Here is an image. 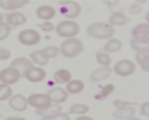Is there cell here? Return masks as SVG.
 I'll return each mask as SVG.
<instances>
[{
	"label": "cell",
	"instance_id": "d590c367",
	"mask_svg": "<svg viewBox=\"0 0 149 120\" xmlns=\"http://www.w3.org/2000/svg\"><path fill=\"white\" fill-rule=\"evenodd\" d=\"M11 56V52L10 50L8 49H4V48H0V61H6L8 60Z\"/></svg>",
	"mask_w": 149,
	"mask_h": 120
},
{
	"label": "cell",
	"instance_id": "9a60e30c",
	"mask_svg": "<svg viewBox=\"0 0 149 120\" xmlns=\"http://www.w3.org/2000/svg\"><path fill=\"white\" fill-rule=\"evenodd\" d=\"M36 14L38 19L45 22H49V20L53 19L55 17L56 10L49 5H42L36 8Z\"/></svg>",
	"mask_w": 149,
	"mask_h": 120
},
{
	"label": "cell",
	"instance_id": "7c38bea8",
	"mask_svg": "<svg viewBox=\"0 0 149 120\" xmlns=\"http://www.w3.org/2000/svg\"><path fill=\"white\" fill-rule=\"evenodd\" d=\"M68 95L69 94L66 90L63 87H54V89H49L47 93V96L49 97L51 103L55 104L64 103L68 99Z\"/></svg>",
	"mask_w": 149,
	"mask_h": 120
},
{
	"label": "cell",
	"instance_id": "ffe728a7",
	"mask_svg": "<svg viewBox=\"0 0 149 120\" xmlns=\"http://www.w3.org/2000/svg\"><path fill=\"white\" fill-rule=\"evenodd\" d=\"M136 114V110L132 106H128L121 109H116L113 113L114 117L121 119V120H128L130 118L133 117Z\"/></svg>",
	"mask_w": 149,
	"mask_h": 120
},
{
	"label": "cell",
	"instance_id": "f35d334b",
	"mask_svg": "<svg viewBox=\"0 0 149 120\" xmlns=\"http://www.w3.org/2000/svg\"><path fill=\"white\" fill-rule=\"evenodd\" d=\"M74 120H94L92 117H87V115H80V117H78L77 118H76Z\"/></svg>",
	"mask_w": 149,
	"mask_h": 120
},
{
	"label": "cell",
	"instance_id": "5b68a950",
	"mask_svg": "<svg viewBox=\"0 0 149 120\" xmlns=\"http://www.w3.org/2000/svg\"><path fill=\"white\" fill-rule=\"evenodd\" d=\"M18 40L23 46L32 47V46H36L40 42L41 35L35 29H24L19 33Z\"/></svg>",
	"mask_w": 149,
	"mask_h": 120
},
{
	"label": "cell",
	"instance_id": "52a82bcc",
	"mask_svg": "<svg viewBox=\"0 0 149 120\" xmlns=\"http://www.w3.org/2000/svg\"><path fill=\"white\" fill-rule=\"evenodd\" d=\"M135 70H136V65L135 63L132 61V60L124 59L120 60L115 64L113 71L116 76H121V77H127L132 76L134 74Z\"/></svg>",
	"mask_w": 149,
	"mask_h": 120
},
{
	"label": "cell",
	"instance_id": "4fadbf2b",
	"mask_svg": "<svg viewBox=\"0 0 149 120\" xmlns=\"http://www.w3.org/2000/svg\"><path fill=\"white\" fill-rule=\"evenodd\" d=\"M47 76V73L41 67L33 66L25 74L24 77L31 83H39L43 81Z\"/></svg>",
	"mask_w": 149,
	"mask_h": 120
},
{
	"label": "cell",
	"instance_id": "603a6c76",
	"mask_svg": "<svg viewBox=\"0 0 149 120\" xmlns=\"http://www.w3.org/2000/svg\"><path fill=\"white\" fill-rule=\"evenodd\" d=\"M128 22V18L125 16L124 13L122 12H115L113 13L108 20V24L112 26H123L125 24H127Z\"/></svg>",
	"mask_w": 149,
	"mask_h": 120
},
{
	"label": "cell",
	"instance_id": "d4e9b609",
	"mask_svg": "<svg viewBox=\"0 0 149 120\" xmlns=\"http://www.w3.org/2000/svg\"><path fill=\"white\" fill-rule=\"evenodd\" d=\"M90 111V107L87 104L84 103H74L70 107L69 114H80L84 115Z\"/></svg>",
	"mask_w": 149,
	"mask_h": 120
},
{
	"label": "cell",
	"instance_id": "f546056e",
	"mask_svg": "<svg viewBox=\"0 0 149 120\" xmlns=\"http://www.w3.org/2000/svg\"><path fill=\"white\" fill-rule=\"evenodd\" d=\"M115 90V86L113 84H107L102 87L100 94L96 96V98H100V100L107 98L110 94H112Z\"/></svg>",
	"mask_w": 149,
	"mask_h": 120
},
{
	"label": "cell",
	"instance_id": "b9f144b4",
	"mask_svg": "<svg viewBox=\"0 0 149 120\" xmlns=\"http://www.w3.org/2000/svg\"><path fill=\"white\" fill-rule=\"evenodd\" d=\"M0 22H3V15L1 12H0Z\"/></svg>",
	"mask_w": 149,
	"mask_h": 120
},
{
	"label": "cell",
	"instance_id": "277c9868",
	"mask_svg": "<svg viewBox=\"0 0 149 120\" xmlns=\"http://www.w3.org/2000/svg\"><path fill=\"white\" fill-rule=\"evenodd\" d=\"M60 5V13L63 17L67 18L70 21L76 19L81 14L82 8L81 6L76 1H59Z\"/></svg>",
	"mask_w": 149,
	"mask_h": 120
},
{
	"label": "cell",
	"instance_id": "4dcf8cb0",
	"mask_svg": "<svg viewBox=\"0 0 149 120\" xmlns=\"http://www.w3.org/2000/svg\"><path fill=\"white\" fill-rule=\"evenodd\" d=\"M40 120H71V118H70L68 114L60 112L50 115H47V117H43Z\"/></svg>",
	"mask_w": 149,
	"mask_h": 120
},
{
	"label": "cell",
	"instance_id": "7402d4cb",
	"mask_svg": "<svg viewBox=\"0 0 149 120\" xmlns=\"http://www.w3.org/2000/svg\"><path fill=\"white\" fill-rule=\"evenodd\" d=\"M71 73L66 69H60L57 70L53 75V79L58 84H67L71 80Z\"/></svg>",
	"mask_w": 149,
	"mask_h": 120
},
{
	"label": "cell",
	"instance_id": "ac0fdd59",
	"mask_svg": "<svg viewBox=\"0 0 149 120\" xmlns=\"http://www.w3.org/2000/svg\"><path fill=\"white\" fill-rule=\"evenodd\" d=\"M135 61L146 73L149 72V49L143 50L135 54Z\"/></svg>",
	"mask_w": 149,
	"mask_h": 120
},
{
	"label": "cell",
	"instance_id": "ba28073f",
	"mask_svg": "<svg viewBox=\"0 0 149 120\" xmlns=\"http://www.w3.org/2000/svg\"><path fill=\"white\" fill-rule=\"evenodd\" d=\"M130 35L133 40L144 45H149V24L147 22L135 25L132 29Z\"/></svg>",
	"mask_w": 149,
	"mask_h": 120
},
{
	"label": "cell",
	"instance_id": "d6986e66",
	"mask_svg": "<svg viewBox=\"0 0 149 120\" xmlns=\"http://www.w3.org/2000/svg\"><path fill=\"white\" fill-rule=\"evenodd\" d=\"M85 89V84L84 82L79 79H73L70 80L65 87V90L68 94H78L82 92Z\"/></svg>",
	"mask_w": 149,
	"mask_h": 120
},
{
	"label": "cell",
	"instance_id": "74e56055",
	"mask_svg": "<svg viewBox=\"0 0 149 120\" xmlns=\"http://www.w3.org/2000/svg\"><path fill=\"white\" fill-rule=\"evenodd\" d=\"M129 11L130 13H132V14H139V13H141L143 11V8L138 4H135V5H132L129 8Z\"/></svg>",
	"mask_w": 149,
	"mask_h": 120
},
{
	"label": "cell",
	"instance_id": "6da1fadb",
	"mask_svg": "<svg viewBox=\"0 0 149 120\" xmlns=\"http://www.w3.org/2000/svg\"><path fill=\"white\" fill-rule=\"evenodd\" d=\"M87 35L94 39H111L115 35V28L108 22H96L88 25Z\"/></svg>",
	"mask_w": 149,
	"mask_h": 120
},
{
	"label": "cell",
	"instance_id": "cb8c5ba5",
	"mask_svg": "<svg viewBox=\"0 0 149 120\" xmlns=\"http://www.w3.org/2000/svg\"><path fill=\"white\" fill-rule=\"evenodd\" d=\"M122 48V43L119 39L116 38H111L106 42L104 47V50L105 53H115L118 52Z\"/></svg>",
	"mask_w": 149,
	"mask_h": 120
},
{
	"label": "cell",
	"instance_id": "44dd1931",
	"mask_svg": "<svg viewBox=\"0 0 149 120\" xmlns=\"http://www.w3.org/2000/svg\"><path fill=\"white\" fill-rule=\"evenodd\" d=\"M31 62L33 63H36L39 66H45L49 62V58L45 54V52L42 49L35 50L30 54Z\"/></svg>",
	"mask_w": 149,
	"mask_h": 120
},
{
	"label": "cell",
	"instance_id": "484cf974",
	"mask_svg": "<svg viewBox=\"0 0 149 120\" xmlns=\"http://www.w3.org/2000/svg\"><path fill=\"white\" fill-rule=\"evenodd\" d=\"M96 61L102 67H109L112 63V58L109 54H107L105 52H97Z\"/></svg>",
	"mask_w": 149,
	"mask_h": 120
},
{
	"label": "cell",
	"instance_id": "8d00e7d4",
	"mask_svg": "<svg viewBox=\"0 0 149 120\" xmlns=\"http://www.w3.org/2000/svg\"><path fill=\"white\" fill-rule=\"evenodd\" d=\"M141 114L144 115V117H149V103L146 101V103H142L141 105Z\"/></svg>",
	"mask_w": 149,
	"mask_h": 120
},
{
	"label": "cell",
	"instance_id": "e575fe53",
	"mask_svg": "<svg viewBox=\"0 0 149 120\" xmlns=\"http://www.w3.org/2000/svg\"><path fill=\"white\" fill-rule=\"evenodd\" d=\"M113 104L116 109H121L124 107H128V106H132V103H129V101H122V100H116L113 101Z\"/></svg>",
	"mask_w": 149,
	"mask_h": 120
},
{
	"label": "cell",
	"instance_id": "8992f818",
	"mask_svg": "<svg viewBox=\"0 0 149 120\" xmlns=\"http://www.w3.org/2000/svg\"><path fill=\"white\" fill-rule=\"evenodd\" d=\"M27 103L28 105L32 106L33 108H35L36 111L45 110L52 105V103L49 99V97L44 93L31 94L27 98Z\"/></svg>",
	"mask_w": 149,
	"mask_h": 120
},
{
	"label": "cell",
	"instance_id": "5bb4252c",
	"mask_svg": "<svg viewBox=\"0 0 149 120\" xmlns=\"http://www.w3.org/2000/svg\"><path fill=\"white\" fill-rule=\"evenodd\" d=\"M5 22L10 27H18L24 24L27 22V18L23 13L20 11H12L6 15V21Z\"/></svg>",
	"mask_w": 149,
	"mask_h": 120
},
{
	"label": "cell",
	"instance_id": "1f68e13d",
	"mask_svg": "<svg viewBox=\"0 0 149 120\" xmlns=\"http://www.w3.org/2000/svg\"><path fill=\"white\" fill-rule=\"evenodd\" d=\"M130 45L132 49L134 50V51H136V53L140 52V51H143V50L149 49V45H144L140 42H137V41L133 40L132 38L130 41Z\"/></svg>",
	"mask_w": 149,
	"mask_h": 120
},
{
	"label": "cell",
	"instance_id": "8fae6325",
	"mask_svg": "<svg viewBox=\"0 0 149 120\" xmlns=\"http://www.w3.org/2000/svg\"><path fill=\"white\" fill-rule=\"evenodd\" d=\"M8 105L12 110L16 112H23L28 107L27 98L22 94L12 95L11 98L8 100Z\"/></svg>",
	"mask_w": 149,
	"mask_h": 120
},
{
	"label": "cell",
	"instance_id": "f1b7e54d",
	"mask_svg": "<svg viewBox=\"0 0 149 120\" xmlns=\"http://www.w3.org/2000/svg\"><path fill=\"white\" fill-rule=\"evenodd\" d=\"M11 32V27L6 22H0V41H3L8 37Z\"/></svg>",
	"mask_w": 149,
	"mask_h": 120
},
{
	"label": "cell",
	"instance_id": "3957f363",
	"mask_svg": "<svg viewBox=\"0 0 149 120\" xmlns=\"http://www.w3.org/2000/svg\"><path fill=\"white\" fill-rule=\"evenodd\" d=\"M55 31L56 34L61 37L68 39L76 37V35H77L79 31H80V27L76 22L66 20L60 22L57 26L55 27Z\"/></svg>",
	"mask_w": 149,
	"mask_h": 120
},
{
	"label": "cell",
	"instance_id": "ab89813d",
	"mask_svg": "<svg viewBox=\"0 0 149 120\" xmlns=\"http://www.w3.org/2000/svg\"><path fill=\"white\" fill-rule=\"evenodd\" d=\"M4 120H27V119L23 118V117H8Z\"/></svg>",
	"mask_w": 149,
	"mask_h": 120
},
{
	"label": "cell",
	"instance_id": "9c48e42d",
	"mask_svg": "<svg viewBox=\"0 0 149 120\" xmlns=\"http://www.w3.org/2000/svg\"><path fill=\"white\" fill-rule=\"evenodd\" d=\"M21 75L17 69L13 67H7L0 71V82L3 85L9 86L16 84L20 80Z\"/></svg>",
	"mask_w": 149,
	"mask_h": 120
},
{
	"label": "cell",
	"instance_id": "836d02e7",
	"mask_svg": "<svg viewBox=\"0 0 149 120\" xmlns=\"http://www.w3.org/2000/svg\"><path fill=\"white\" fill-rule=\"evenodd\" d=\"M38 28H40L43 32H47V33H49V32H52L55 27H54V24L52 22H42V24H36Z\"/></svg>",
	"mask_w": 149,
	"mask_h": 120
},
{
	"label": "cell",
	"instance_id": "60d3db41",
	"mask_svg": "<svg viewBox=\"0 0 149 120\" xmlns=\"http://www.w3.org/2000/svg\"><path fill=\"white\" fill-rule=\"evenodd\" d=\"M128 120H140V118H139V117H133L130 118V119H128Z\"/></svg>",
	"mask_w": 149,
	"mask_h": 120
},
{
	"label": "cell",
	"instance_id": "83f0119b",
	"mask_svg": "<svg viewBox=\"0 0 149 120\" xmlns=\"http://www.w3.org/2000/svg\"><path fill=\"white\" fill-rule=\"evenodd\" d=\"M12 96V89L9 86L0 84V101L9 100Z\"/></svg>",
	"mask_w": 149,
	"mask_h": 120
},
{
	"label": "cell",
	"instance_id": "e0dca14e",
	"mask_svg": "<svg viewBox=\"0 0 149 120\" xmlns=\"http://www.w3.org/2000/svg\"><path fill=\"white\" fill-rule=\"evenodd\" d=\"M112 72H113V69L110 67H100L95 69L91 74V80L93 82H100V81H104L107 79L110 76Z\"/></svg>",
	"mask_w": 149,
	"mask_h": 120
},
{
	"label": "cell",
	"instance_id": "4316f807",
	"mask_svg": "<svg viewBox=\"0 0 149 120\" xmlns=\"http://www.w3.org/2000/svg\"><path fill=\"white\" fill-rule=\"evenodd\" d=\"M62 111H63L62 106H60L59 104H52L51 106H49V108H47L45 110L36 111V114L43 117H47V115H50L56 113H60V112H62Z\"/></svg>",
	"mask_w": 149,
	"mask_h": 120
},
{
	"label": "cell",
	"instance_id": "d6a6232c",
	"mask_svg": "<svg viewBox=\"0 0 149 120\" xmlns=\"http://www.w3.org/2000/svg\"><path fill=\"white\" fill-rule=\"evenodd\" d=\"M42 50H43V51L45 52V54L47 55V56H48L49 59L55 58L59 54V52H60L59 48L56 47V46H49V47H47V48L43 49Z\"/></svg>",
	"mask_w": 149,
	"mask_h": 120
},
{
	"label": "cell",
	"instance_id": "7a4b0ae2",
	"mask_svg": "<svg viewBox=\"0 0 149 120\" xmlns=\"http://www.w3.org/2000/svg\"><path fill=\"white\" fill-rule=\"evenodd\" d=\"M83 43L80 39L77 37L65 39L61 44L59 49L61 54L65 58H74L77 57L79 54L83 51Z\"/></svg>",
	"mask_w": 149,
	"mask_h": 120
},
{
	"label": "cell",
	"instance_id": "2e32d148",
	"mask_svg": "<svg viewBox=\"0 0 149 120\" xmlns=\"http://www.w3.org/2000/svg\"><path fill=\"white\" fill-rule=\"evenodd\" d=\"M29 0H0V8L5 10L15 11L18 8L27 5Z\"/></svg>",
	"mask_w": 149,
	"mask_h": 120
},
{
	"label": "cell",
	"instance_id": "30bf717a",
	"mask_svg": "<svg viewBox=\"0 0 149 120\" xmlns=\"http://www.w3.org/2000/svg\"><path fill=\"white\" fill-rule=\"evenodd\" d=\"M33 66H34V63L31 62V60L25 57H18L14 59L10 63V67L17 69L20 73L21 77H24L26 72Z\"/></svg>",
	"mask_w": 149,
	"mask_h": 120
}]
</instances>
